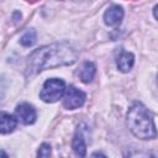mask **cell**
I'll return each mask as SVG.
<instances>
[{
  "mask_svg": "<svg viewBox=\"0 0 158 158\" xmlns=\"http://www.w3.org/2000/svg\"><path fill=\"white\" fill-rule=\"evenodd\" d=\"M78 58L74 48L64 43H53L33 51L27 60V72L36 74L41 70L73 64Z\"/></svg>",
  "mask_w": 158,
  "mask_h": 158,
  "instance_id": "6da1fadb",
  "label": "cell"
},
{
  "mask_svg": "<svg viewBox=\"0 0 158 158\" xmlns=\"http://www.w3.org/2000/svg\"><path fill=\"white\" fill-rule=\"evenodd\" d=\"M127 125L130 131L141 139L156 138V125L152 114L141 102L133 104L127 112Z\"/></svg>",
  "mask_w": 158,
  "mask_h": 158,
  "instance_id": "7a4b0ae2",
  "label": "cell"
},
{
  "mask_svg": "<svg viewBox=\"0 0 158 158\" xmlns=\"http://www.w3.org/2000/svg\"><path fill=\"white\" fill-rule=\"evenodd\" d=\"M65 91V83L62 79L52 78L46 80L43 88L40 93V98L44 102H56L58 101Z\"/></svg>",
  "mask_w": 158,
  "mask_h": 158,
  "instance_id": "3957f363",
  "label": "cell"
},
{
  "mask_svg": "<svg viewBox=\"0 0 158 158\" xmlns=\"http://www.w3.org/2000/svg\"><path fill=\"white\" fill-rule=\"evenodd\" d=\"M85 93L77 89L75 86L70 85L67 88V90L64 91V98H63V106L65 109L69 110H74L78 109L80 106H83L84 101H85Z\"/></svg>",
  "mask_w": 158,
  "mask_h": 158,
  "instance_id": "277c9868",
  "label": "cell"
},
{
  "mask_svg": "<svg viewBox=\"0 0 158 158\" xmlns=\"http://www.w3.org/2000/svg\"><path fill=\"white\" fill-rule=\"evenodd\" d=\"M16 118L23 125H31L36 120V110L28 102H22L15 109Z\"/></svg>",
  "mask_w": 158,
  "mask_h": 158,
  "instance_id": "5b68a950",
  "label": "cell"
},
{
  "mask_svg": "<svg viewBox=\"0 0 158 158\" xmlns=\"http://www.w3.org/2000/svg\"><path fill=\"white\" fill-rule=\"evenodd\" d=\"M122 17H123V10L118 5L110 6L105 11V14H104L105 23L109 25V26H117V25H120V22L122 21Z\"/></svg>",
  "mask_w": 158,
  "mask_h": 158,
  "instance_id": "8992f818",
  "label": "cell"
},
{
  "mask_svg": "<svg viewBox=\"0 0 158 158\" xmlns=\"http://www.w3.org/2000/svg\"><path fill=\"white\" fill-rule=\"evenodd\" d=\"M17 121L16 118L7 114V112H0V133H10L16 128Z\"/></svg>",
  "mask_w": 158,
  "mask_h": 158,
  "instance_id": "52a82bcc",
  "label": "cell"
},
{
  "mask_svg": "<svg viewBox=\"0 0 158 158\" xmlns=\"http://www.w3.org/2000/svg\"><path fill=\"white\" fill-rule=\"evenodd\" d=\"M72 147H73V151L75 152L77 156L84 157L86 154V144H85V139H84V135L81 132V128L77 130V132L73 137Z\"/></svg>",
  "mask_w": 158,
  "mask_h": 158,
  "instance_id": "ba28073f",
  "label": "cell"
},
{
  "mask_svg": "<svg viewBox=\"0 0 158 158\" xmlns=\"http://www.w3.org/2000/svg\"><path fill=\"white\" fill-rule=\"evenodd\" d=\"M95 65L91 62H85L81 64V67L78 70V75L83 83H90L94 79L95 75Z\"/></svg>",
  "mask_w": 158,
  "mask_h": 158,
  "instance_id": "9c48e42d",
  "label": "cell"
},
{
  "mask_svg": "<svg viewBox=\"0 0 158 158\" xmlns=\"http://www.w3.org/2000/svg\"><path fill=\"white\" fill-rule=\"evenodd\" d=\"M133 63H135V57H133V54L130 53V52H123V53L118 57V59H117V68H118L121 72L126 73V72H128V70L132 68Z\"/></svg>",
  "mask_w": 158,
  "mask_h": 158,
  "instance_id": "30bf717a",
  "label": "cell"
},
{
  "mask_svg": "<svg viewBox=\"0 0 158 158\" xmlns=\"http://www.w3.org/2000/svg\"><path fill=\"white\" fill-rule=\"evenodd\" d=\"M36 42V31L33 28L27 30L20 38V43L25 47H30Z\"/></svg>",
  "mask_w": 158,
  "mask_h": 158,
  "instance_id": "8fae6325",
  "label": "cell"
},
{
  "mask_svg": "<svg viewBox=\"0 0 158 158\" xmlns=\"http://www.w3.org/2000/svg\"><path fill=\"white\" fill-rule=\"evenodd\" d=\"M37 156L38 157H49L51 156V146L47 144V143H43L41 146V148L38 149Z\"/></svg>",
  "mask_w": 158,
  "mask_h": 158,
  "instance_id": "7c38bea8",
  "label": "cell"
}]
</instances>
